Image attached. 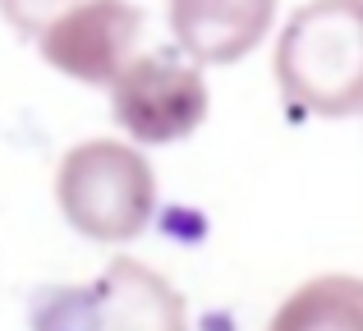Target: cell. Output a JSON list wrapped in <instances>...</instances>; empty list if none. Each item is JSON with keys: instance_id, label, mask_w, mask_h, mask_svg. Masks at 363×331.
I'll use <instances>...</instances> for the list:
<instances>
[{"instance_id": "1", "label": "cell", "mask_w": 363, "mask_h": 331, "mask_svg": "<svg viewBox=\"0 0 363 331\" xmlns=\"http://www.w3.org/2000/svg\"><path fill=\"white\" fill-rule=\"evenodd\" d=\"M276 88L294 111L345 120L363 111V0H308L276 37Z\"/></svg>"}, {"instance_id": "2", "label": "cell", "mask_w": 363, "mask_h": 331, "mask_svg": "<svg viewBox=\"0 0 363 331\" xmlns=\"http://www.w3.org/2000/svg\"><path fill=\"white\" fill-rule=\"evenodd\" d=\"M55 203L69 230L92 244H129L157 216V175L138 143L88 138L55 166Z\"/></svg>"}, {"instance_id": "3", "label": "cell", "mask_w": 363, "mask_h": 331, "mask_svg": "<svg viewBox=\"0 0 363 331\" xmlns=\"http://www.w3.org/2000/svg\"><path fill=\"white\" fill-rule=\"evenodd\" d=\"M28 331H189L184 295L138 258H116L83 286H42Z\"/></svg>"}, {"instance_id": "4", "label": "cell", "mask_w": 363, "mask_h": 331, "mask_svg": "<svg viewBox=\"0 0 363 331\" xmlns=\"http://www.w3.org/2000/svg\"><path fill=\"white\" fill-rule=\"evenodd\" d=\"M111 116L138 147H166L198 134L212 111L203 64L184 51L133 55V64L111 83Z\"/></svg>"}, {"instance_id": "5", "label": "cell", "mask_w": 363, "mask_h": 331, "mask_svg": "<svg viewBox=\"0 0 363 331\" xmlns=\"http://www.w3.org/2000/svg\"><path fill=\"white\" fill-rule=\"evenodd\" d=\"M143 42V9L129 0H92L69 14H60L42 37L37 55L55 74L88 88H111L133 64Z\"/></svg>"}, {"instance_id": "6", "label": "cell", "mask_w": 363, "mask_h": 331, "mask_svg": "<svg viewBox=\"0 0 363 331\" xmlns=\"http://www.w3.org/2000/svg\"><path fill=\"white\" fill-rule=\"evenodd\" d=\"M281 0H170V33L194 64H235L267 42Z\"/></svg>"}, {"instance_id": "7", "label": "cell", "mask_w": 363, "mask_h": 331, "mask_svg": "<svg viewBox=\"0 0 363 331\" xmlns=\"http://www.w3.org/2000/svg\"><path fill=\"white\" fill-rule=\"evenodd\" d=\"M267 331H363V276H313L272 313Z\"/></svg>"}, {"instance_id": "8", "label": "cell", "mask_w": 363, "mask_h": 331, "mask_svg": "<svg viewBox=\"0 0 363 331\" xmlns=\"http://www.w3.org/2000/svg\"><path fill=\"white\" fill-rule=\"evenodd\" d=\"M79 5H92V0H0V14H5V23L14 28L18 37L37 42L55 18L79 9Z\"/></svg>"}]
</instances>
